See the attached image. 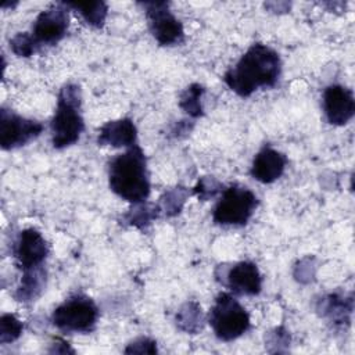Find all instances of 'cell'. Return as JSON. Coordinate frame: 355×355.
<instances>
[{"label":"cell","mask_w":355,"mask_h":355,"mask_svg":"<svg viewBox=\"0 0 355 355\" xmlns=\"http://www.w3.org/2000/svg\"><path fill=\"white\" fill-rule=\"evenodd\" d=\"M257 205L258 198L250 189L233 184L222 191V197L214 208L212 219L216 225L243 226L252 216Z\"/></svg>","instance_id":"6"},{"label":"cell","mask_w":355,"mask_h":355,"mask_svg":"<svg viewBox=\"0 0 355 355\" xmlns=\"http://www.w3.org/2000/svg\"><path fill=\"white\" fill-rule=\"evenodd\" d=\"M158 215H159L158 205L139 202V204H133V208H130L129 212L125 214L123 220L130 226L144 229L151 223V220L158 218Z\"/></svg>","instance_id":"19"},{"label":"cell","mask_w":355,"mask_h":355,"mask_svg":"<svg viewBox=\"0 0 355 355\" xmlns=\"http://www.w3.org/2000/svg\"><path fill=\"white\" fill-rule=\"evenodd\" d=\"M43 132V125L35 119L24 118L11 110H0V146L14 150L25 146Z\"/></svg>","instance_id":"8"},{"label":"cell","mask_w":355,"mask_h":355,"mask_svg":"<svg viewBox=\"0 0 355 355\" xmlns=\"http://www.w3.org/2000/svg\"><path fill=\"white\" fill-rule=\"evenodd\" d=\"M286 164L287 158L283 153L272 148L270 146H263L255 155L250 173L261 183H273L283 175Z\"/></svg>","instance_id":"13"},{"label":"cell","mask_w":355,"mask_h":355,"mask_svg":"<svg viewBox=\"0 0 355 355\" xmlns=\"http://www.w3.org/2000/svg\"><path fill=\"white\" fill-rule=\"evenodd\" d=\"M204 93V87L200 83H191L187 86L179 98V107L191 118H198L202 115L201 96Z\"/></svg>","instance_id":"20"},{"label":"cell","mask_w":355,"mask_h":355,"mask_svg":"<svg viewBox=\"0 0 355 355\" xmlns=\"http://www.w3.org/2000/svg\"><path fill=\"white\" fill-rule=\"evenodd\" d=\"M10 47L18 57H31L40 50L35 39L28 32H19L10 39Z\"/></svg>","instance_id":"23"},{"label":"cell","mask_w":355,"mask_h":355,"mask_svg":"<svg viewBox=\"0 0 355 355\" xmlns=\"http://www.w3.org/2000/svg\"><path fill=\"white\" fill-rule=\"evenodd\" d=\"M98 308L83 294H76L60 304L51 315L53 324L67 333H89L96 327Z\"/></svg>","instance_id":"5"},{"label":"cell","mask_w":355,"mask_h":355,"mask_svg":"<svg viewBox=\"0 0 355 355\" xmlns=\"http://www.w3.org/2000/svg\"><path fill=\"white\" fill-rule=\"evenodd\" d=\"M137 129L132 119L122 118L115 121L105 122L97 136L98 146H111V147H130L136 144Z\"/></svg>","instance_id":"14"},{"label":"cell","mask_w":355,"mask_h":355,"mask_svg":"<svg viewBox=\"0 0 355 355\" xmlns=\"http://www.w3.org/2000/svg\"><path fill=\"white\" fill-rule=\"evenodd\" d=\"M80 87L75 83H67L60 89L57 107L51 119V143L57 150L75 144L85 129L80 115Z\"/></svg>","instance_id":"3"},{"label":"cell","mask_w":355,"mask_h":355,"mask_svg":"<svg viewBox=\"0 0 355 355\" xmlns=\"http://www.w3.org/2000/svg\"><path fill=\"white\" fill-rule=\"evenodd\" d=\"M47 254V241L37 229L28 227L18 234L14 244V257L22 272L43 265Z\"/></svg>","instance_id":"10"},{"label":"cell","mask_w":355,"mask_h":355,"mask_svg":"<svg viewBox=\"0 0 355 355\" xmlns=\"http://www.w3.org/2000/svg\"><path fill=\"white\" fill-rule=\"evenodd\" d=\"M220 190H222V184L215 178H211V176L201 178L194 187V193L202 201H207L215 197Z\"/></svg>","instance_id":"24"},{"label":"cell","mask_w":355,"mask_h":355,"mask_svg":"<svg viewBox=\"0 0 355 355\" xmlns=\"http://www.w3.org/2000/svg\"><path fill=\"white\" fill-rule=\"evenodd\" d=\"M208 322L222 341H233L250 329V315L229 293H220L209 311Z\"/></svg>","instance_id":"4"},{"label":"cell","mask_w":355,"mask_h":355,"mask_svg":"<svg viewBox=\"0 0 355 355\" xmlns=\"http://www.w3.org/2000/svg\"><path fill=\"white\" fill-rule=\"evenodd\" d=\"M204 322V316L201 312V306L194 302H186L176 313V324L180 330L187 333H197L201 330Z\"/></svg>","instance_id":"18"},{"label":"cell","mask_w":355,"mask_h":355,"mask_svg":"<svg viewBox=\"0 0 355 355\" xmlns=\"http://www.w3.org/2000/svg\"><path fill=\"white\" fill-rule=\"evenodd\" d=\"M110 189L132 204L144 202L150 196L147 159L140 146L133 144L108 162Z\"/></svg>","instance_id":"2"},{"label":"cell","mask_w":355,"mask_h":355,"mask_svg":"<svg viewBox=\"0 0 355 355\" xmlns=\"http://www.w3.org/2000/svg\"><path fill=\"white\" fill-rule=\"evenodd\" d=\"M226 286L239 295H257L262 288V276L254 262L241 261L229 269Z\"/></svg>","instance_id":"12"},{"label":"cell","mask_w":355,"mask_h":355,"mask_svg":"<svg viewBox=\"0 0 355 355\" xmlns=\"http://www.w3.org/2000/svg\"><path fill=\"white\" fill-rule=\"evenodd\" d=\"M68 26V7L64 4V1L54 3L36 17L31 35L39 47L44 44L51 46L67 35Z\"/></svg>","instance_id":"9"},{"label":"cell","mask_w":355,"mask_h":355,"mask_svg":"<svg viewBox=\"0 0 355 355\" xmlns=\"http://www.w3.org/2000/svg\"><path fill=\"white\" fill-rule=\"evenodd\" d=\"M24 330V324L11 313H4L0 318V343L7 344L15 341Z\"/></svg>","instance_id":"22"},{"label":"cell","mask_w":355,"mask_h":355,"mask_svg":"<svg viewBox=\"0 0 355 355\" xmlns=\"http://www.w3.org/2000/svg\"><path fill=\"white\" fill-rule=\"evenodd\" d=\"M323 316L334 324H343L349 322V315L352 312V300L337 294H330L322 300Z\"/></svg>","instance_id":"16"},{"label":"cell","mask_w":355,"mask_h":355,"mask_svg":"<svg viewBox=\"0 0 355 355\" xmlns=\"http://www.w3.org/2000/svg\"><path fill=\"white\" fill-rule=\"evenodd\" d=\"M155 352H157V343L147 337L136 338L125 348V354H155Z\"/></svg>","instance_id":"25"},{"label":"cell","mask_w":355,"mask_h":355,"mask_svg":"<svg viewBox=\"0 0 355 355\" xmlns=\"http://www.w3.org/2000/svg\"><path fill=\"white\" fill-rule=\"evenodd\" d=\"M64 4L68 8H73L76 12L80 14V17L94 28H103L108 6L104 1H90V3H72V1H64Z\"/></svg>","instance_id":"17"},{"label":"cell","mask_w":355,"mask_h":355,"mask_svg":"<svg viewBox=\"0 0 355 355\" xmlns=\"http://www.w3.org/2000/svg\"><path fill=\"white\" fill-rule=\"evenodd\" d=\"M47 273L43 265L24 270L19 286L14 293V298L19 302H32L39 298L46 287Z\"/></svg>","instance_id":"15"},{"label":"cell","mask_w":355,"mask_h":355,"mask_svg":"<svg viewBox=\"0 0 355 355\" xmlns=\"http://www.w3.org/2000/svg\"><path fill=\"white\" fill-rule=\"evenodd\" d=\"M280 71L279 54L266 44L254 43L236 65L226 71L223 80L236 94L248 97L259 87H273Z\"/></svg>","instance_id":"1"},{"label":"cell","mask_w":355,"mask_h":355,"mask_svg":"<svg viewBox=\"0 0 355 355\" xmlns=\"http://www.w3.org/2000/svg\"><path fill=\"white\" fill-rule=\"evenodd\" d=\"M187 196H189V191L182 186H176L165 191L159 198V204H158L159 212H164L166 216L178 215L183 208Z\"/></svg>","instance_id":"21"},{"label":"cell","mask_w":355,"mask_h":355,"mask_svg":"<svg viewBox=\"0 0 355 355\" xmlns=\"http://www.w3.org/2000/svg\"><path fill=\"white\" fill-rule=\"evenodd\" d=\"M139 4L146 11L151 35L161 46H173L183 40V36H184L183 25L171 12L169 3L144 1Z\"/></svg>","instance_id":"7"},{"label":"cell","mask_w":355,"mask_h":355,"mask_svg":"<svg viewBox=\"0 0 355 355\" xmlns=\"http://www.w3.org/2000/svg\"><path fill=\"white\" fill-rule=\"evenodd\" d=\"M323 110L329 123L343 126L355 114V100L352 92L341 85H330L323 92Z\"/></svg>","instance_id":"11"}]
</instances>
